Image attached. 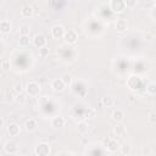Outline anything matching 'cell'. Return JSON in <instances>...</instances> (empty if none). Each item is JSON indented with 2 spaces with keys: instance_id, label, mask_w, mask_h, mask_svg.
Returning <instances> with one entry per match:
<instances>
[{
  "instance_id": "cell-1",
  "label": "cell",
  "mask_w": 156,
  "mask_h": 156,
  "mask_svg": "<svg viewBox=\"0 0 156 156\" xmlns=\"http://www.w3.org/2000/svg\"><path fill=\"white\" fill-rule=\"evenodd\" d=\"M26 93L28 96H38L40 93V85L35 80H29L26 85Z\"/></svg>"
},
{
  "instance_id": "cell-32",
  "label": "cell",
  "mask_w": 156,
  "mask_h": 156,
  "mask_svg": "<svg viewBox=\"0 0 156 156\" xmlns=\"http://www.w3.org/2000/svg\"><path fill=\"white\" fill-rule=\"evenodd\" d=\"M155 5H156V2H155Z\"/></svg>"
},
{
  "instance_id": "cell-26",
  "label": "cell",
  "mask_w": 156,
  "mask_h": 156,
  "mask_svg": "<svg viewBox=\"0 0 156 156\" xmlns=\"http://www.w3.org/2000/svg\"><path fill=\"white\" fill-rule=\"evenodd\" d=\"M94 116H95V111L93 108H88V110H85V115L83 118H91Z\"/></svg>"
},
{
  "instance_id": "cell-4",
  "label": "cell",
  "mask_w": 156,
  "mask_h": 156,
  "mask_svg": "<svg viewBox=\"0 0 156 156\" xmlns=\"http://www.w3.org/2000/svg\"><path fill=\"white\" fill-rule=\"evenodd\" d=\"M50 151H51V149L48 143H40L34 149V154L37 156H48L50 154Z\"/></svg>"
},
{
  "instance_id": "cell-10",
  "label": "cell",
  "mask_w": 156,
  "mask_h": 156,
  "mask_svg": "<svg viewBox=\"0 0 156 156\" xmlns=\"http://www.w3.org/2000/svg\"><path fill=\"white\" fill-rule=\"evenodd\" d=\"M46 38L43 35V34H37L34 38H33V44L37 46V48H43V46H45L46 45Z\"/></svg>"
},
{
  "instance_id": "cell-31",
  "label": "cell",
  "mask_w": 156,
  "mask_h": 156,
  "mask_svg": "<svg viewBox=\"0 0 156 156\" xmlns=\"http://www.w3.org/2000/svg\"><path fill=\"white\" fill-rule=\"evenodd\" d=\"M122 152H123V154H129V152H130V151H129V147H126V146H124V149H123Z\"/></svg>"
},
{
  "instance_id": "cell-11",
  "label": "cell",
  "mask_w": 156,
  "mask_h": 156,
  "mask_svg": "<svg viewBox=\"0 0 156 156\" xmlns=\"http://www.w3.org/2000/svg\"><path fill=\"white\" fill-rule=\"evenodd\" d=\"M51 126L55 128V129H60L65 126V118L61 117V116H55L51 118Z\"/></svg>"
},
{
  "instance_id": "cell-18",
  "label": "cell",
  "mask_w": 156,
  "mask_h": 156,
  "mask_svg": "<svg viewBox=\"0 0 156 156\" xmlns=\"http://www.w3.org/2000/svg\"><path fill=\"white\" fill-rule=\"evenodd\" d=\"M112 119L116 122V123H121L123 119H124V112L122 111V110H119V108H117V110H115L113 112H112Z\"/></svg>"
},
{
  "instance_id": "cell-3",
  "label": "cell",
  "mask_w": 156,
  "mask_h": 156,
  "mask_svg": "<svg viewBox=\"0 0 156 156\" xmlns=\"http://www.w3.org/2000/svg\"><path fill=\"white\" fill-rule=\"evenodd\" d=\"M62 39L65 40L66 44L73 45V44H76L78 41V33L76 30H73V29H68V30L65 32V35H63Z\"/></svg>"
},
{
  "instance_id": "cell-28",
  "label": "cell",
  "mask_w": 156,
  "mask_h": 156,
  "mask_svg": "<svg viewBox=\"0 0 156 156\" xmlns=\"http://www.w3.org/2000/svg\"><path fill=\"white\" fill-rule=\"evenodd\" d=\"M62 79H63V82H65L66 85H69L72 83V76L71 74H63Z\"/></svg>"
},
{
  "instance_id": "cell-8",
  "label": "cell",
  "mask_w": 156,
  "mask_h": 156,
  "mask_svg": "<svg viewBox=\"0 0 156 156\" xmlns=\"http://www.w3.org/2000/svg\"><path fill=\"white\" fill-rule=\"evenodd\" d=\"M65 28L61 26V24H56V26H54L52 28H51V35H52V38H55V39H61V38H63V35H65Z\"/></svg>"
},
{
  "instance_id": "cell-22",
  "label": "cell",
  "mask_w": 156,
  "mask_h": 156,
  "mask_svg": "<svg viewBox=\"0 0 156 156\" xmlns=\"http://www.w3.org/2000/svg\"><path fill=\"white\" fill-rule=\"evenodd\" d=\"M49 54H50V50H49V48H48L46 45L39 49V56H40V57L45 58V57H48V56H49Z\"/></svg>"
},
{
  "instance_id": "cell-7",
  "label": "cell",
  "mask_w": 156,
  "mask_h": 156,
  "mask_svg": "<svg viewBox=\"0 0 156 156\" xmlns=\"http://www.w3.org/2000/svg\"><path fill=\"white\" fill-rule=\"evenodd\" d=\"M66 87L67 85L65 84V82H63L62 78H56V79H54L51 82V89L54 91H63L66 89Z\"/></svg>"
},
{
  "instance_id": "cell-16",
  "label": "cell",
  "mask_w": 156,
  "mask_h": 156,
  "mask_svg": "<svg viewBox=\"0 0 156 156\" xmlns=\"http://www.w3.org/2000/svg\"><path fill=\"white\" fill-rule=\"evenodd\" d=\"M4 150H5V152L9 154V155H15V154L17 152L18 147L16 146L15 143H12V141H7V143L5 144V146H4Z\"/></svg>"
},
{
  "instance_id": "cell-9",
  "label": "cell",
  "mask_w": 156,
  "mask_h": 156,
  "mask_svg": "<svg viewBox=\"0 0 156 156\" xmlns=\"http://www.w3.org/2000/svg\"><path fill=\"white\" fill-rule=\"evenodd\" d=\"M119 143L116 139H108L106 141V150L108 152H117L119 150Z\"/></svg>"
},
{
  "instance_id": "cell-27",
  "label": "cell",
  "mask_w": 156,
  "mask_h": 156,
  "mask_svg": "<svg viewBox=\"0 0 156 156\" xmlns=\"http://www.w3.org/2000/svg\"><path fill=\"white\" fill-rule=\"evenodd\" d=\"M29 33H30V28L28 26L21 27V35H29Z\"/></svg>"
},
{
  "instance_id": "cell-14",
  "label": "cell",
  "mask_w": 156,
  "mask_h": 156,
  "mask_svg": "<svg viewBox=\"0 0 156 156\" xmlns=\"http://www.w3.org/2000/svg\"><path fill=\"white\" fill-rule=\"evenodd\" d=\"M33 7L30 5H23L21 7V16L24 17V18H29L33 16Z\"/></svg>"
},
{
  "instance_id": "cell-24",
  "label": "cell",
  "mask_w": 156,
  "mask_h": 156,
  "mask_svg": "<svg viewBox=\"0 0 156 156\" xmlns=\"http://www.w3.org/2000/svg\"><path fill=\"white\" fill-rule=\"evenodd\" d=\"M23 89H26V88H23L22 83H16V84L13 85V91H15L16 94H21V93L23 91Z\"/></svg>"
},
{
  "instance_id": "cell-20",
  "label": "cell",
  "mask_w": 156,
  "mask_h": 156,
  "mask_svg": "<svg viewBox=\"0 0 156 156\" xmlns=\"http://www.w3.org/2000/svg\"><path fill=\"white\" fill-rule=\"evenodd\" d=\"M18 43H20V46H23V48L28 46V45L30 44V38H29V35H21Z\"/></svg>"
},
{
  "instance_id": "cell-5",
  "label": "cell",
  "mask_w": 156,
  "mask_h": 156,
  "mask_svg": "<svg viewBox=\"0 0 156 156\" xmlns=\"http://www.w3.org/2000/svg\"><path fill=\"white\" fill-rule=\"evenodd\" d=\"M127 87L130 90H138L141 87V79L139 76H130L127 79Z\"/></svg>"
},
{
  "instance_id": "cell-25",
  "label": "cell",
  "mask_w": 156,
  "mask_h": 156,
  "mask_svg": "<svg viewBox=\"0 0 156 156\" xmlns=\"http://www.w3.org/2000/svg\"><path fill=\"white\" fill-rule=\"evenodd\" d=\"M1 68H2V71H7L10 68V62H9L7 58H2V61H1Z\"/></svg>"
},
{
  "instance_id": "cell-19",
  "label": "cell",
  "mask_w": 156,
  "mask_h": 156,
  "mask_svg": "<svg viewBox=\"0 0 156 156\" xmlns=\"http://www.w3.org/2000/svg\"><path fill=\"white\" fill-rule=\"evenodd\" d=\"M77 130H78V133L79 134H87L88 132H89V126H88V123L85 122V121H80V122H78V124H77Z\"/></svg>"
},
{
  "instance_id": "cell-21",
  "label": "cell",
  "mask_w": 156,
  "mask_h": 156,
  "mask_svg": "<svg viewBox=\"0 0 156 156\" xmlns=\"http://www.w3.org/2000/svg\"><path fill=\"white\" fill-rule=\"evenodd\" d=\"M146 93L149 95H156V83H149L146 85Z\"/></svg>"
},
{
  "instance_id": "cell-6",
  "label": "cell",
  "mask_w": 156,
  "mask_h": 156,
  "mask_svg": "<svg viewBox=\"0 0 156 156\" xmlns=\"http://www.w3.org/2000/svg\"><path fill=\"white\" fill-rule=\"evenodd\" d=\"M113 134H115L116 139L123 140V139L126 138V135H127V132H126L124 126H123L122 123H117V124L115 126V128H113Z\"/></svg>"
},
{
  "instance_id": "cell-2",
  "label": "cell",
  "mask_w": 156,
  "mask_h": 156,
  "mask_svg": "<svg viewBox=\"0 0 156 156\" xmlns=\"http://www.w3.org/2000/svg\"><path fill=\"white\" fill-rule=\"evenodd\" d=\"M108 6L113 13H122L127 7L124 0H111Z\"/></svg>"
},
{
  "instance_id": "cell-13",
  "label": "cell",
  "mask_w": 156,
  "mask_h": 156,
  "mask_svg": "<svg viewBox=\"0 0 156 156\" xmlns=\"http://www.w3.org/2000/svg\"><path fill=\"white\" fill-rule=\"evenodd\" d=\"M20 132H21V128H20L18 124H16V123H10V124L7 126V134H9L10 136H17V135L20 134Z\"/></svg>"
},
{
  "instance_id": "cell-17",
  "label": "cell",
  "mask_w": 156,
  "mask_h": 156,
  "mask_svg": "<svg viewBox=\"0 0 156 156\" xmlns=\"http://www.w3.org/2000/svg\"><path fill=\"white\" fill-rule=\"evenodd\" d=\"M11 29H12V26H11L10 21H7V20H2V21L0 22V32H1L2 34H7V33H10Z\"/></svg>"
},
{
  "instance_id": "cell-29",
  "label": "cell",
  "mask_w": 156,
  "mask_h": 156,
  "mask_svg": "<svg viewBox=\"0 0 156 156\" xmlns=\"http://www.w3.org/2000/svg\"><path fill=\"white\" fill-rule=\"evenodd\" d=\"M149 121H150L151 123H156V112H155V111H151V112L149 113Z\"/></svg>"
},
{
  "instance_id": "cell-30",
  "label": "cell",
  "mask_w": 156,
  "mask_h": 156,
  "mask_svg": "<svg viewBox=\"0 0 156 156\" xmlns=\"http://www.w3.org/2000/svg\"><path fill=\"white\" fill-rule=\"evenodd\" d=\"M124 1H126L127 7H134L136 5V2H138V0H124Z\"/></svg>"
},
{
  "instance_id": "cell-15",
  "label": "cell",
  "mask_w": 156,
  "mask_h": 156,
  "mask_svg": "<svg viewBox=\"0 0 156 156\" xmlns=\"http://www.w3.org/2000/svg\"><path fill=\"white\" fill-rule=\"evenodd\" d=\"M115 27H116V30H117V32H121V33H122V32H126V30L128 29V22H127L124 18L117 20Z\"/></svg>"
},
{
  "instance_id": "cell-12",
  "label": "cell",
  "mask_w": 156,
  "mask_h": 156,
  "mask_svg": "<svg viewBox=\"0 0 156 156\" xmlns=\"http://www.w3.org/2000/svg\"><path fill=\"white\" fill-rule=\"evenodd\" d=\"M37 128H38V122L34 118H28L24 122V129L27 132H34Z\"/></svg>"
},
{
  "instance_id": "cell-23",
  "label": "cell",
  "mask_w": 156,
  "mask_h": 156,
  "mask_svg": "<svg viewBox=\"0 0 156 156\" xmlns=\"http://www.w3.org/2000/svg\"><path fill=\"white\" fill-rule=\"evenodd\" d=\"M100 102H101V105H104L105 107H110V106L113 105V99H112V98H102Z\"/></svg>"
}]
</instances>
